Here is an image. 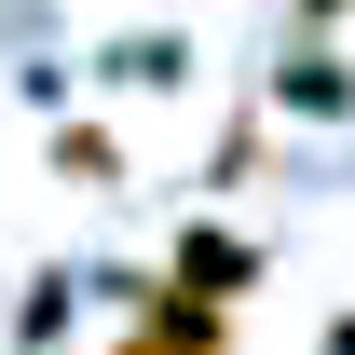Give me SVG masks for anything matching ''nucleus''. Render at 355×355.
<instances>
[{
  "mask_svg": "<svg viewBox=\"0 0 355 355\" xmlns=\"http://www.w3.org/2000/svg\"><path fill=\"white\" fill-rule=\"evenodd\" d=\"M178 287H191V301L219 314L232 287H246V246H232V232H191V246H178Z\"/></svg>",
  "mask_w": 355,
  "mask_h": 355,
  "instance_id": "obj_1",
  "label": "nucleus"
},
{
  "mask_svg": "<svg viewBox=\"0 0 355 355\" xmlns=\"http://www.w3.org/2000/svg\"><path fill=\"white\" fill-rule=\"evenodd\" d=\"M123 355H219V314L205 301H150V328H137Z\"/></svg>",
  "mask_w": 355,
  "mask_h": 355,
  "instance_id": "obj_2",
  "label": "nucleus"
},
{
  "mask_svg": "<svg viewBox=\"0 0 355 355\" xmlns=\"http://www.w3.org/2000/svg\"><path fill=\"white\" fill-rule=\"evenodd\" d=\"M342 355H355V314H342Z\"/></svg>",
  "mask_w": 355,
  "mask_h": 355,
  "instance_id": "obj_3",
  "label": "nucleus"
}]
</instances>
